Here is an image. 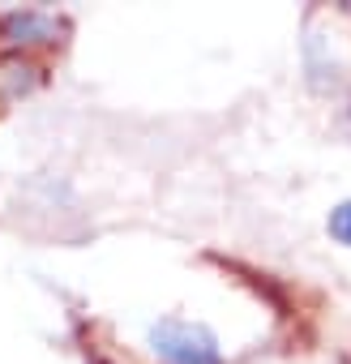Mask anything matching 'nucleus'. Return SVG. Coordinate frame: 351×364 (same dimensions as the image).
<instances>
[{
    "mask_svg": "<svg viewBox=\"0 0 351 364\" xmlns=\"http://www.w3.org/2000/svg\"><path fill=\"white\" fill-rule=\"evenodd\" d=\"M325 228H330V236H334L338 245H347V249H351V198H347V202H338V206L330 210V223H325Z\"/></svg>",
    "mask_w": 351,
    "mask_h": 364,
    "instance_id": "4",
    "label": "nucleus"
},
{
    "mask_svg": "<svg viewBox=\"0 0 351 364\" xmlns=\"http://www.w3.org/2000/svg\"><path fill=\"white\" fill-rule=\"evenodd\" d=\"M69 31L65 18L48 14V9H14L0 18V35H5L14 48H48L60 43V35Z\"/></svg>",
    "mask_w": 351,
    "mask_h": 364,
    "instance_id": "2",
    "label": "nucleus"
},
{
    "mask_svg": "<svg viewBox=\"0 0 351 364\" xmlns=\"http://www.w3.org/2000/svg\"><path fill=\"white\" fill-rule=\"evenodd\" d=\"M43 69L26 56H0V103H18L31 90H39Z\"/></svg>",
    "mask_w": 351,
    "mask_h": 364,
    "instance_id": "3",
    "label": "nucleus"
},
{
    "mask_svg": "<svg viewBox=\"0 0 351 364\" xmlns=\"http://www.w3.org/2000/svg\"><path fill=\"white\" fill-rule=\"evenodd\" d=\"M150 351L163 364H223V347L210 326L189 317H163L150 326Z\"/></svg>",
    "mask_w": 351,
    "mask_h": 364,
    "instance_id": "1",
    "label": "nucleus"
},
{
    "mask_svg": "<svg viewBox=\"0 0 351 364\" xmlns=\"http://www.w3.org/2000/svg\"><path fill=\"white\" fill-rule=\"evenodd\" d=\"M347 116H351V107H347Z\"/></svg>",
    "mask_w": 351,
    "mask_h": 364,
    "instance_id": "5",
    "label": "nucleus"
}]
</instances>
